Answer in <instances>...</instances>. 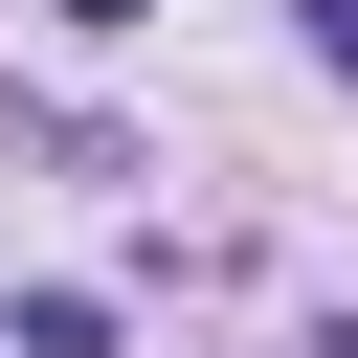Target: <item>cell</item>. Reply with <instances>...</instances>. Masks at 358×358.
<instances>
[{
  "instance_id": "1",
  "label": "cell",
  "mask_w": 358,
  "mask_h": 358,
  "mask_svg": "<svg viewBox=\"0 0 358 358\" xmlns=\"http://www.w3.org/2000/svg\"><path fill=\"white\" fill-rule=\"evenodd\" d=\"M0 358H112V291H22V313H0Z\"/></svg>"
},
{
  "instance_id": "2",
  "label": "cell",
  "mask_w": 358,
  "mask_h": 358,
  "mask_svg": "<svg viewBox=\"0 0 358 358\" xmlns=\"http://www.w3.org/2000/svg\"><path fill=\"white\" fill-rule=\"evenodd\" d=\"M291 22H313V67H358V0H291Z\"/></svg>"
},
{
  "instance_id": "3",
  "label": "cell",
  "mask_w": 358,
  "mask_h": 358,
  "mask_svg": "<svg viewBox=\"0 0 358 358\" xmlns=\"http://www.w3.org/2000/svg\"><path fill=\"white\" fill-rule=\"evenodd\" d=\"M45 22H90V45H112V22H157V0H45Z\"/></svg>"
}]
</instances>
